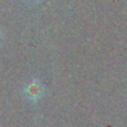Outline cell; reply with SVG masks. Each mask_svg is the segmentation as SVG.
<instances>
[{
	"instance_id": "cell-1",
	"label": "cell",
	"mask_w": 127,
	"mask_h": 127,
	"mask_svg": "<svg viewBox=\"0 0 127 127\" xmlns=\"http://www.w3.org/2000/svg\"><path fill=\"white\" fill-rule=\"evenodd\" d=\"M44 94V87L37 80H32L25 89H24V95L28 100L30 101H37Z\"/></svg>"
}]
</instances>
